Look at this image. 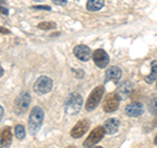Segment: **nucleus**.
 Masks as SVG:
<instances>
[{
    "instance_id": "1",
    "label": "nucleus",
    "mask_w": 157,
    "mask_h": 148,
    "mask_svg": "<svg viewBox=\"0 0 157 148\" xmlns=\"http://www.w3.org/2000/svg\"><path fill=\"white\" fill-rule=\"evenodd\" d=\"M43 118H45V111L42 110V107L39 106H34L30 115H29V121H28V126H29V131L32 135H37L38 131L41 130Z\"/></svg>"
},
{
    "instance_id": "2",
    "label": "nucleus",
    "mask_w": 157,
    "mask_h": 148,
    "mask_svg": "<svg viewBox=\"0 0 157 148\" xmlns=\"http://www.w3.org/2000/svg\"><path fill=\"white\" fill-rule=\"evenodd\" d=\"M81 105H82L81 95H78V93H71V95L68 96L67 101H66L64 111L67 113L68 115H75V114H77V113L80 111Z\"/></svg>"
},
{
    "instance_id": "3",
    "label": "nucleus",
    "mask_w": 157,
    "mask_h": 148,
    "mask_svg": "<svg viewBox=\"0 0 157 148\" xmlns=\"http://www.w3.org/2000/svg\"><path fill=\"white\" fill-rule=\"evenodd\" d=\"M30 95L28 92H21L14 100V111L18 115H24L30 105Z\"/></svg>"
},
{
    "instance_id": "4",
    "label": "nucleus",
    "mask_w": 157,
    "mask_h": 148,
    "mask_svg": "<svg viewBox=\"0 0 157 148\" xmlns=\"http://www.w3.org/2000/svg\"><path fill=\"white\" fill-rule=\"evenodd\" d=\"M104 91H105L104 87H96L94 89L90 92V95L86 100V105H85V109L88 111L94 110L96 107L100 105V101L102 98V95H104Z\"/></svg>"
},
{
    "instance_id": "5",
    "label": "nucleus",
    "mask_w": 157,
    "mask_h": 148,
    "mask_svg": "<svg viewBox=\"0 0 157 148\" xmlns=\"http://www.w3.org/2000/svg\"><path fill=\"white\" fill-rule=\"evenodd\" d=\"M52 89V80L48 76H41L34 83V91L38 95H46Z\"/></svg>"
},
{
    "instance_id": "6",
    "label": "nucleus",
    "mask_w": 157,
    "mask_h": 148,
    "mask_svg": "<svg viewBox=\"0 0 157 148\" xmlns=\"http://www.w3.org/2000/svg\"><path fill=\"white\" fill-rule=\"evenodd\" d=\"M104 135H105V129H104V126H98V127H96V129L90 132L89 136H88L86 139L84 140L82 146H84L85 148L93 147L94 144H97V143L100 142L102 138H104Z\"/></svg>"
},
{
    "instance_id": "7",
    "label": "nucleus",
    "mask_w": 157,
    "mask_h": 148,
    "mask_svg": "<svg viewBox=\"0 0 157 148\" xmlns=\"http://www.w3.org/2000/svg\"><path fill=\"white\" fill-rule=\"evenodd\" d=\"M121 102V97L118 93H110L109 96L106 97V100L104 102V110L106 113H113L118 109Z\"/></svg>"
},
{
    "instance_id": "8",
    "label": "nucleus",
    "mask_w": 157,
    "mask_h": 148,
    "mask_svg": "<svg viewBox=\"0 0 157 148\" xmlns=\"http://www.w3.org/2000/svg\"><path fill=\"white\" fill-rule=\"evenodd\" d=\"M88 129H89V121L88 119H81L78 121L75 126H73V129L71 130V136L75 138V139H77V138H80L85 134V132L88 131Z\"/></svg>"
},
{
    "instance_id": "9",
    "label": "nucleus",
    "mask_w": 157,
    "mask_h": 148,
    "mask_svg": "<svg viewBox=\"0 0 157 148\" xmlns=\"http://www.w3.org/2000/svg\"><path fill=\"white\" fill-rule=\"evenodd\" d=\"M93 60H94L96 66L100 67V68H105L107 64H109V55L105 50L102 49H98L93 53Z\"/></svg>"
},
{
    "instance_id": "10",
    "label": "nucleus",
    "mask_w": 157,
    "mask_h": 148,
    "mask_svg": "<svg viewBox=\"0 0 157 148\" xmlns=\"http://www.w3.org/2000/svg\"><path fill=\"white\" fill-rule=\"evenodd\" d=\"M73 54L77 59H80L82 62L89 60L92 56V50L85 45H77L75 49H73Z\"/></svg>"
},
{
    "instance_id": "11",
    "label": "nucleus",
    "mask_w": 157,
    "mask_h": 148,
    "mask_svg": "<svg viewBox=\"0 0 157 148\" xmlns=\"http://www.w3.org/2000/svg\"><path fill=\"white\" fill-rule=\"evenodd\" d=\"M144 106L140 102H131L126 106V114L130 117H139L143 114Z\"/></svg>"
},
{
    "instance_id": "12",
    "label": "nucleus",
    "mask_w": 157,
    "mask_h": 148,
    "mask_svg": "<svg viewBox=\"0 0 157 148\" xmlns=\"http://www.w3.org/2000/svg\"><path fill=\"white\" fill-rule=\"evenodd\" d=\"M132 89H134V84H132L131 81L126 80L121 84L119 87H118V95H119L121 100H124V98L130 97L131 93H132Z\"/></svg>"
},
{
    "instance_id": "13",
    "label": "nucleus",
    "mask_w": 157,
    "mask_h": 148,
    "mask_svg": "<svg viewBox=\"0 0 157 148\" xmlns=\"http://www.w3.org/2000/svg\"><path fill=\"white\" fill-rule=\"evenodd\" d=\"M121 77H122V71L119 67H110L109 70L106 71V76H105V80L106 81H113L118 84L121 81Z\"/></svg>"
},
{
    "instance_id": "14",
    "label": "nucleus",
    "mask_w": 157,
    "mask_h": 148,
    "mask_svg": "<svg viewBox=\"0 0 157 148\" xmlns=\"http://www.w3.org/2000/svg\"><path fill=\"white\" fill-rule=\"evenodd\" d=\"M119 126H121V122L115 119V118H110V119H107L104 125V129H105V132L109 135H113L115 134V132L119 130Z\"/></svg>"
},
{
    "instance_id": "15",
    "label": "nucleus",
    "mask_w": 157,
    "mask_h": 148,
    "mask_svg": "<svg viewBox=\"0 0 157 148\" xmlns=\"http://www.w3.org/2000/svg\"><path fill=\"white\" fill-rule=\"evenodd\" d=\"M12 143V134L9 129H4L0 132V148H9Z\"/></svg>"
},
{
    "instance_id": "16",
    "label": "nucleus",
    "mask_w": 157,
    "mask_h": 148,
    "mask_svg": "<svg viewBox=\"0 0 157 148\" xmlns=\"http://www.w3.org/2000/svg\"><path fill=\"white\" fill-rule=\"evenodd\" d=\"M104 4H105V0H88L86 8H88V11L97 12L104 7Z\"/></svg>"
},
{
    "instance_id": "17",
    "label": "nucleus",
    "mask_w": 157,
    "mask_h": 148,
    "mask_svg": "<svg viewBox=\"0 0 157 148\" xmlns=\"http://www.w3.org/2000/svg\"><path fill=\"white\" fill-rule=\"evenodd\" d=\"M156 79H157V62L153 60L151 64V73L148 76H145V81L151 84V83H153Z\"/></svg>"
},
{
    "instance_id": "18",
    "label": "nucleus",
    "mask_w": 157,
    "mask_h": 148,
    "mask_svg": "<svg viewBox=\"0 0 157 148\" xmlns=\"http://www.w3.org/2000/svg\"><path fill=\"white\" fill-rule=\"evenodd\" d=\"M148 109L152 114H157V96H152L148 102Z\"/></svg>"
},
{
    "instance_id": "19",
    "label": "nucleus",
    "mask_w": 157,
    "mask_h": 148,
    "mask_svg": "<svg viewBox=\"0 0 157 148\" xmlns=\"http://www.w3.org/2000/svg\"><path fill=\"white\" fill-rule=\"evenodd\" d=\"M14 135L18 140H22L24 138H25V129H24L22 125H17L14 126Z\"/></svg>"
},
{
    "instance_id": "20",
    "label": "nucleus",
    "mask_w": 157,
    "mask_h": 148,
    "mask_svg": "<svg viewBox=\"0 0 157 148\" xmlns=\"http://www.w3.org/2000/svg\"><path fill=\"white\" fill-rule=\"evenodd\" d=\"M38 28L42 29V30H48V29H55L56 28V24L55 22H41L38 24Z\"/></svg>"
},
{
    "instance_id": "21",
    "label": "nucleus",
    "mask_w": 157,
    "mask_h": 148,
    "mask_svg": "<svg viewBox=\"0 0 157 148\" xmlns=\"http://www.w3.org/2000/svg\"><path fill=\"white\" fill-rule=\"evenodd\" d=\"M32 8L33 9H43V11H51V7L50 6H34Z\"/></svg>"
},
{
    "instance_id": "22",
    "label": "nucleus",
    "mask_w": 157,
    "mask_h": 148,
    "mask_svg": "<svg viewBox=\"0 0 157 148\" xmlns=\"http://www.w3.org/2000/svg\"><path fill=\"white\" fill-rule=\"evenodd\" d=\"M73 72H75V76L78 77V79H82L84 77V71L82 70H72Z\"/></svg>"
},
{
    "instance_id": "23",
    "label": "nucleus",
    "mask_w": 157,
    "mask_h": 148,
    "mask_svg": "<svg viewBox=\"0 0 157 148\" xmlns=\"http://www.w3.org/2000/svg\"><path fill=\"white\" fill-rule=\"evenodd\" d=\"M54 4H56V6H64L67 3V0H52Z\"/></svg>"
},
{
    "instance_id": "24",
    "label": "nucleus",
    "mask_w": 157,
    "mask_h": 148,
    "mask_svg": "<svg viewBox=\"0 0 157 148\" xmlns=\"http://www.w3.org/2000/svg\"><path fill=\"white\" fill-rule=\"evenodd\" d=\"M0 14H4V16H7V14H8V9L4 8V7H0Z\"/></svg>"
},
{
    "instance_id": "25",
    "label": "nucleus",
    "mask_w": 157,
    "mask_h": 148,
    "mask_svg": "<svg viewBox=\"0 0 157 148\" xmlns=\"http://www.w3.org/2000/svg\"><path fill=\"white\" fill-rule=\"evenodd\" d=\"M0 33H2V34H9L11 32H9L8 29H6V28H2V26H0Z\"/></svg>"
},
{
    "instance_id": "26",
    "label": "nucleus",
    "mask_w": 157,
    "mask_h": 148,
    "mask_svg": "<svg viewBox=\"0 0 157 148\" xmlns=\"http://www.w3.org/2000/svg\"><path fill=\"white\" fill-rule=\"evenodd\" d=\"M3 115H4V109H3V106L0 105V122L3 119Z\"/></svg>"
},
{
    "instance_id": "27",
    "label": "nucleus",
    "mask_w": 157,
    "mask_h": 148,
    "mask_svg": "<svg viewBox=\"0 0 157 148\" xmlns=\"http://www.w3.org/2000/svg\"><path fill=\"white\" fill-rule=\"evenodd\" d=\"M3 73H4V70H3V67H2V64H0V77L3 76Z\"/></svg>"
},
{
    "instance_id": "28",
    "label": "nucleus",
    "mask_w": 157,
    "mask_h": 148,
    "mask_svg": "<svg viewBox=\"0 0 157 148\" xmlns=\"http://www.w3.org/2000/svg\"><path fill=\"white\" fill-rule=\"evenodd\" d=\"M155 144H157V135H156V138H155Z\"/></svg>"
},
{
    "instance_id": "29",
    "label": "nucleus",
    "mask_w": 157,
    "mask_h": 148,
    "mask_svg": "<svg viewBox=\"0 0 157 148\" xmlns=\"http://www.w3.org/2000/svg\"><path fill=\"white\" fill-rule=\"evenodd\" d=\"M66 148H76V147H73V146H68V147H66Z\"/></svg>"
},
{
    "instance_id": "30",
    "label": "nucleus",
    "mask_w": 157,
    "mask_h": 148,
    "mask_svg": "<svg viewBox=\"0 0 157 148\" xmlns=\"http://www.w3.org/2000/svg\"><path fill=\"white\" fill-rule=\"evenodd\" d=\"M92 148H102V147H92Z\"/></svg>"
},
{
    "instance_id": "31",
    "label": "nucleus",
    "mask_w": 157,
    "mask_h": 148,
    "mask_svg": "<svg viewBox=\"0 0 157 148\" xmlns=\"http://www.w3.org/2000/svg\"><path fill=\"white\" fill-rule=\"evenodd\" d=\"M34 2H42V0H34Z\"/></svg>"
}]
</instances>
